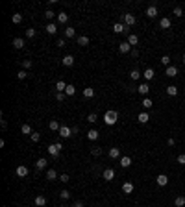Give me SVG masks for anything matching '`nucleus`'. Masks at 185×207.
Instances as JSON below:
<instances>
[{
	"label": "nucleus",
	"mask_w": 185,
	"mask_h": 207,
	"mask_svg": "<svg viewBox=\"0 0 185 207\" xmlns=\"http://www.w3.org/2000/svg\"><path fill=\"white\" fill-rule=\"evenodd\" d=\"M67 21H69V15L65 13V11L58 13V22H61V24H67Z\"/></svg>",
	"instance_id": "nucleus-23"
},
{
	"label": "nucleus",
	"mask_w": 185,
	"mask_h": 207,
	"mask_svg": "<svg viewBox=\"0 0 185 207\" xmlns=\"http://www.w3.org/2000/svg\"><path fill=\"white\" fill-rule=\"evenodd\" d=\"M157 15V8L156 6H150L148 9H146V17H150V19H154Z\"/></svg>",
	"instance_id": "nucleus-21"
},
{
	"label": "nucleus",
	"mask_w": 185,
	"mask_h": 207,
	"mask_svg": "<svg viewBox=\"0 0 185 207\" xmlns=\"http://www.w3.org/2000/svg\"><path fill=\"white\" fill-rule=\"evenodd\" d=\"M46 32H48L50 35H54V33H56V32H58V28H56V24H54V22H50V24H46Z\"/></svg>",
	"instance_id": "nucleus-37"
},
{
	"label": "nucleus",
	"mask_w": 185,
	"mask_h": 207,
	"mask_svg": "<svg viewBox=\"0 0 185 207\" xmlns=\"http://www.w3.org/2000/svg\"><path fill=\"white\" fill-rule=\"evenodd\" d=\"M46 165H48V161L41 157V159H37V163H35V168H37V170H43V168H46Z\"/></svg>",
	"instance_id": "nucleus-15"
},
{
	"label": "nucleus",
	"mask_w": 185,
	"mask_h": 207,
	"mask_svg": "<svg viewBox=\"0 0 185 207\" xmlns=\"http://www.w3.org/2000/svg\"><path fill=\"white\" fill-rule=\"evenodd\" d=\"M122 192H124V194H132V192H133V183H130V181L122 183Z\"/></svg>",
	"instance_id": "nucleus-7"
},
{
	"label": "nucleus",
	"mask_w": 185,
	"mask_h": 207,
	"mask_svg": "<svg viewBox=\"0 0 185 207\" xmlns=\"http://www.w3.org/2000/svg\"><path fill=\"white\" fill-rule=\"evenodd\" d=\"M130 165H132V157H128V155H124V157H121V166H124V168H128Z\"/></svg>",
	"instance_id": "nucleus-24"
},
{
	"label": "nucleus",
	"mask_w": 185,
	"mask_h": 207,
	"mask_svg": "<svg viewBox=\"0 0 185 207\" xmlns=\"http://www.w3.org/2000/svg\"><path fill=\"white\" fill-rule=\"evenodd\" d=\"M21 131H22L24 135H32V133H33L32 128H30V124H22V126H21Z\"/></svg>",
	"instance_id": "nucleus-34"
},
{
	"label": "nucleus",
	"mask_w": 185,
	"mask_h": 207,
	"mask_svg": "<svg viewBox=\"0 0 185 207\" xmlns=\"http://www.w3.org/2000/svg\"><path fill=\"white\" fill-rule=\"evenodd\" d=\"M46 178H48V179H56V178H59V176H58V172H56L54 168H48V170H46Z\"/></svg>",
	"instance_id": "nucleus-32"
},
{
	"label": "nucleus",
	"mask_w": 185,
	"mask_h": 207,
	"mask_svg": "<svg viewBox=\"0 0 185 207\" xmlns=\"http://www.w3.org/2000/svg\"><path fill=\"white\" fill-rule=\"evenodd\" d=\"M59 196H61L63 200H69V198H71V192H69V190H61V192H59Z\"/></svg>",
	"instance_id": "nucleus-46"
},
{
	"label": "nucleus",
	"mask_w": 185,
	"mask_h": 207,
	"mask_svg": "<svg viewBox=\"0 0 185 207\" xmlns=\"http://www.w3.org/2000/svg\"><path fill=\"white\" fill-rule=\"evenodd\" d=\"M109 157H111V159H118V157H121V150H118V148H109Z\"/></svg>",
	"instance_id": "nucleus-18"
},
{
	"label": "nucleus",
	"mask_w": 185,
	"mask_h": 207,
	"mask_svg": "<svg viewBox=\"0 0 185 207\" xmlns=\"http://www.w3.org/2000/svg\"><path fill=\"white\" fill-rule=\"evenodd\" d=\"M30 139H32L33 143H39V141H41V133H37V131H33V133L30 135Z\"/></svg>",
	"instance_id": "nucleus-39"
},
{
	"label": "nucleus",
	"mask_w": 185,
	"mask_h": 207,
	"mask_svg": "<svg viewBox=\"0 0 185 207\" xmlns=\"http://www.w3.org/2000/svg\"><path fill=\"white\" fill-rule=\"evenodd\" d=\"M124 24H128V26H133V24H135V17H133L132 13H126V15H124Z\"/></svg>",
	"instance_id": "nucleus-9"
},
{
	"label": "nucleus",
	"mask_w": 185,
	"mask_h": 207,
	"mask_svg": "<svg viewBox=\"0 0 185 207\" xmlns=\"http://www.w3.org/2000/svg\"><path fill=\"white\" fill-rule=\"evenodd\" d=\"M98 207H100V205H98Z\"/></svg>",
	"instance_id": "nucleus-57"
},
{
	"label": "nucleus",
	"mask_w": 185,
	"mask_h": 207,
	"mask_svg": "<svg viewBox=\"0 0 185 207\" xmlns=\"http://www.w3.org/2000/svg\"><path fill=\"white\" fill-rule=\"evenodd\" d=\"M61 63L65 65V67H72V65H74V57L69 54V55H65V57L61 59Z\"/></svg>",
	"instance_id": "nucleus-11"
},
{
	"label": "nucleus",
	"mask_w": 185,
	"mask_h": 207,
	"mask_svg": "<svg viewBox=\"0 0 185 207\" xmlns=\"http://www.w3.org/2000/svg\"><path fill=\"white\" fill-rule=\"evenodd\" d=\"M87 120H89V122H91V124H94V122H96V120H98L96 113H91V115H89V117H87Z\"/></svg>",
	"instance_id": "nucleus-44"
},
{
	"label": "nucleus",
	"mask_w": 185,
	"mask_h": 207,
	"mask_svg": "<svg viewBox=\"0 0 185 207\" xmlns=\"http://www.w3.org/2000/svg\"><path fill=\"white\" fill-rule=\"evenodd\" d=\"M76 41H78L80 46H87V44H89V37H87V35H80V37H76Z\"/></svg>",
	"instance_id": "nucleus-14"
},
{
	"label": "nucleus",
	"mask_w": 185,
	"mask_h": 207,
	"mask_svg": "<svg viewBox=\"0 0 185 207\" xmlns=\"http://www.w3.org/2000/svg\"><path fill=\"white\" fill-rule=\"evenodd\" d=\"M130 48H132V44H130L128 41L118 43V52H121V54H128V52H130Z\"/></svg>",
	"instance_id": "nucleus-6"
},
{
	"label": "nucleus",
	"mask_w": 185,
	"mask_h": 207,
	"mask_svg": "<svg viewBox=\"0 0 185 207\" xmlns=\"http://www.w3.org/2000/svg\"><path fill=\"white\" fill-rule=\"evenodd\" d=\"M26 76H28V72H26V70H24V69H22V70H19V72H17V78H19V80H24Z\"/></svg>",
	"instance_id": "nucleus-43"
},
{
	"label": "nucleus",
	"mask_w": 185,
	"mask_h": 207,
	"mask_svg": "<svg viewBox=\"0 0 185 207\" xmlns=\"http://www.w3.org/2000/svg\"><path fill=\"white\" fill-rule=\"evenodd\" d=\"M128 43L133 46V44H137V43H139V37H137L135 33H130V35H128Z\"/></svg>",
	"instance_id": "nucleus-30"
},
{
	"label": "nucleus",
	"mask_w": 185,
	"mask_h": 207,
	"mask_svg": "<svg viewBox=\"0 0 185 207\" xmlns=\"http://www.w3.org/2000/svg\"><path fill=\"white\" fill-rule=\"evenodd\" d=\"M182 15H183L182 8H174V17H182Z\"/></svg>",
	"instance_id": "nucleus-49"
},
{
	"label": "nucleus",
	"mask_w": 185,
	"mask_h": 207,
	"mask_svg": "<svg viewBox=\"0 0 185 207\" xmlns=\"http://www.w3.org/2000/svg\"><path fill=\"white\" fill-rule=\"evenodd\" d=\"M72 207H83V204H82V201H74Z\"/></svg>",
	"instance_id": "nucleus-54"
},
{
	"label": "nucleus",
	"mask_w": 185,
	"mask_h": 207,
	"mask_svg": "<svg viewBox=\"0 0 185 207\" xmlns=\"http://www.w3.org/2000/svg\"><path fill=\"white\" fill-rule=\"evenodd\" d=\"M83 96H85V98H93L94 96V89L85 87V89H83Z\"/></svg>",
	"instance_id": "nucleus-33"
},
{
	"label": "nucleus",
	"mask_w": 185,
	"mask_h": 207,
	"mask_svg": "<svg viewBox=\"0 0 185 207\" xmlns=\"http://www.w3.org/2000/svg\"><path fill=\"white\" fill-rule=\"evenodd\" d=\"M117 120H118V113H117V111H113V109L106 111V115H104V122H106L107 126H113Z\"/></svg>",
	"instance_id": "nucleus-1"
},
{
	"label": "nucleus",
	"mask_w": 185,
	"mask_h": 207,
	"mask_svg": "<svg viewBox=\"0 0 185 207\" xmlns=\"http://www.w3.org/2000/svg\"><path fill=\"white\" fill-rule=\"evenodd\" d=\"M61 207H65V205H61Z\"/></svg>",
	"instance_id": "nucleus-56"
},
{
	"label": "nucleus",
	"mask_w": 185,
	"mask_h": 207,
	"mask_svg": "<svg viewBox=\"0 0 185 207\" xmlns=\"http://www.w3.org/2000/svg\"><path fill=\"white\" fill-rule=\"evenodd\" d=\"M13 46L17 48V50L24 48V39H22V37H15V39H13Z\"/></svg>",
	"instance_id": "nucleus-13"
},
{
	"label": "nucleus",
	"mask_w": 185,
	"mask_h": 207,
	"mask_svg": "<svg viewBox=\"0 0 185 207\" xmlns=\"http://www.w3.org/2000/svg\"><path fill=\"white\" fill-rule=\"evenodd\" d=\"M61 148H63V146H61V143L50 144V146H48V154L52 155V157H58V155H59V152H61Z\"/></svg>",
	"instance_id": "nucleus-2"
},
{
	"label": "nucleus",
	"mask_w": 185,
	"mask_h": 207,
	"mask_svg": "<svg viewBox=\"0 0 185 207\" xmlns=\"http://www.w3.org/2000/svg\"><path fill=\"white\" fill-rule=\"evenodd\" d=\"M183 65H185V55H183Z\"/></svg>",
	"instance_id": "nucleus-55"
},
{
	"label": "nucleus",
	"mask_w": 185,
	"mask_h": 207,
	"mask_svg": "<svg viewBox=\"0 0 185 207\" xmlns=\"http://www.w3.org/2000/svg\"><path fill=\"white\" fill-rule=\"evenodd\" d=\"M137 91L143 94V96H146V94L150 93V85H148V83H141V85L137 87Z\"/></svg>",
	"instance_id": "nucleus-8"
},
{
	"label": "nucleus",
	"mask_w": 185,
	"mask_h": 207,
	"mask_svg": "<svg viewBox=\"0 0 185 207\" xmlns=\"http://www.w3.org/2000/svg\"><path fill=\"white\" fill-rule=\"evenodd\" d=\"M174 205H176V207H183L185 205V198H183V196H176V198H174Z\"/></svg>",
	"instance_id": "nucleus-28"
},
{
	"label": "nucleus",
	"mask_w": 185,
	"mask_h": 207,
	"mask_svg": "<svg viewBox=\"0 0 185 207\" xmlns=\"http://www.w3.org/2000/svg\"><path fill=\"white\" fill-rule=\"evenodd\" d=\"M156 181H157V185H159V187H165V185L168 183V178H167L165 174H159L157 178H156Z\"/></svg>",
	"instance_id": "nucleus-10"
},
{
	"label": "nucleus",
	"mask_w": 185,
	"mask_h": 207,
	"mask_svg": "<svg viewBox=\"0 0 185 207\" xmlns=\"http://www.w3.org/2000/svg\"><path fill=\"white\" fill-rule=\"evenodd\" d=\"M161 63L167 65V67H170V57H168V55H163V57H161Z\"/></svg>",
	"instance_id": "nucleus-45"
},
{
	"label": "nucleus",
	"mask_w": 185,
	"mask_h": 207,
	"mask_svg": "<svg viewBox=\"0 0 185 207\" xmlns=\"http://www.w3.org/2000/svg\"><path fill=\"white\" fill-rule=\"evenodd\" d=\"M98 133H100V131H96V129H89L87 131V139L89 141H96L98 139Z\"/></svg>",
	"instance_id": "nucleus-20"
},
{
	"label": "nucleus",
	"mask_w": 185,
	"mask_h": 207,
	"mask_svg": "<svg viewBox=\"0 0 185 207\" xmlns=\"http://www.w3.org/2000/svg\"><path fill=\"white\" fill-rule=\"evenodd\" d=\"M154 76H156V74H154V69H146V70H144V80H154Z\"/></svg>",
	"instance_id": "nucleus-36"
},
{
	"label": "nucleus",
	"mask_w": 185,
	"mask_h": 207,
	"mask_svg": "<svg viewBox=\"0 0 185 207\" xmlns=\"http://www.w3.org/2000/svg\"><path fill=\"white\" fill-rule=\"evenodd\" d=\"M28 172H30V170H28V166H26V165H21V166H17V170H15V174H17L19 178H26V176H28Z\"/></svg>",
	"instance_id": "nucleus-3"
},
{
	"label": "nucleus",
	"mask_w": 185,
	"mask_h": 207,
	"mask_svg": "<svg viewBox=\"0 0 185 207\" xmlns=\"http://www.w3.org/2000/svg\"><path fill=\"white\" fill-rule=\"evenodd\" d=\"M44 17H46V19H48V21H52V19H54V17H56V13H54V11H52V9H46V11H44Z\"/></svg>",
	"instance_id": "nucleus-40"
},
{
	"label": "nucleus",
	"mask_w": 185,
	"mask_h": 207,
	"mask_svg": "<svg viewBox=\"0 0 185 207\" xmlns=\"http://www.w3.org/2000/svg\"><path fill=\"white\" fill-rule=\"evenodd\" d=\"M56 100H58V102H63V100H65V93H58L56 94Z\"/></svg>",
	"instance_id": "nucleus-52"
},
{
	"label": "nucleus",
	"mask_w": 185,
	"mask_h": 207,
	"mask_svg": "<svg viewBox=\"0 0 185 207\" xmlns=\"http://www.w3.org/2000/svg\"><path fill=\"white\" fill-rule=\"evenodd\" d=\"M130 78H132V80H139V78H141V72H139V70H132V72H130Z\"/></svg>",
	"instance_id": "nucleus-41"
},
{
	"label": "nucleus",
	"mask_w": 185,
	"mask_h": 207,
	"mask_svg": "<svg viewBox=\"0 0 185 207\" xmlns=\"http://www.w3.org/2000/svg\"><path fill=\"white\" fill-rule=\"evenodd\" d=\"M159 26H161L163 30H167V28H170V19L168 17H163L161 21H159Z\"/></svg>",
	"instance_id": "nucleus-19"
},
{
	"label": "nucleus",
	"mask_w": 185,
	"mask_h": 207,
	"mask_svg": "<svg viewBox=\"0 0 185 207\" xmlns=\"http://www.w3.org/2000/svg\"><path fill=\"white\" fill-rule=\"evenodd\" d=\"M176 161H178V163H179V165H185V154H179V155H178V159H176Z\"/></svg>",
	"instance_id": "nucleus-51"
},
{
	"label": "nucleus",
	"mask_w": 185,
	"mask_h": 207,
	"mask_svg": "<svg viewBox=\"0 0 185 207\" xmlns=\"http://www.w3.org/2000/svg\"><path fill=\"white\" fill-rule=\"evenodd\" d=\"M167 94H168V96H176V94H178V87H176V85H168V87H167Z\"/></svg>",
	"instance_id": "nucleus-25"
},
{
	"label": "nucleus",
	"mask_w": 185,
	"mask_h": 207,
	"mask_svg": "<svg viewBox=\"0 0 185 207\" xmlns=\"http://www.w3.org/2000/svg\"><path fill=\"white\" fill-rule=\"evenodd\" d=\"M74 93H76V87H74V85H67L65 94H67V96H74Z\"/></svg>",
	"instance_id": "nucleus-35"
},
{
	"label": "nucleus",
	"mask_w": 185,
	"mask_h": 207,
	"mask_svg": "<svg viewBox=\"0 0 185 207\" xmlns=\"http://www.w3.org/2000/svg\"><path fill=\"white\" fill-rule=\"evenodd\" d=\"M48 128L52 129V131H59V128H61V126H59V122H58V120H50Z\"/></svg>",
	"instance_id": "nucleus-31"
},
{
	"label": "nucleus",
	"mask_w": 185,
	"mask_h": 207,
	"mask_svg": "<svg viewBox=\"0 0 185 207\" xmlns=\"http://www.w3.org/2000/svg\"><path fill=\"white\" fill-rule=\"evenodd\" d=\"M26 37H28V39L35 37V30H33V28H28V30H26Z\"/></svg>",
	"instance_id": "nucleus-42"
},
{
	"label": "nucleus",
	"mask_w": 185,
	"mask_h": 207,
	"mask_svg": "<svg viewBox=\"0 0 185 207\" xmlns=\"http://www.w3.org/2000/svg\"><path fill=\"white\" fill-rule=\"evenodd\" d=\"M113 32H115V33H122V32H124V24H122V22H115V24H113Z\"/></svg>",
	"instance_id": "nucleus-26"
},
{
	"label": "nucleus",
	"mask_w": 185,
	"mask_h": 207,
	"mask_svg": "<svg viewBox=\"0 0 185 207\" xmlns=\"http://www.w3.org/2000/svg\"><path fill=\"white\" fill-rule=\"evenodd\" d=\"M21 21H22V15L21 13H13L11 15V22L13 24H21Z\"/></svg>",
	"instance_id": "nucleus-29"
},
{
	"label": "nucleus",
	"mask_w": 185,
	"mask_h": 207,
	"mask_svg": "<svg viewBox=\"0 0 185 207\" xmlns=\"http://www.w3.org/2000/svg\"><path fill=\"white\" fill-rule=\"evenodd\" d=\"M58 46H59V48L65 46V39H58Z\"/></svg>",
	"instance_id": "nucleus-53"
},
{
	"label": "nucleus",
	"mask_w": 185,
	"mask_h": 207,
	"mask_svg": "<svg viewBox=\"0 0 185 207\" xmlns=\"http://www.w3.org/2000/svg\"><path fill=\"white\" fill-rule=\"evenodd\" d=\"M58 133L61 135L63 139H69V137H71V135H72V129H71V128H67V126H61V128H59V131H58Z\"/></svg>",
	"instance_id": "nucleus-4"
},
{
	"label": "nucleus",
	"mask_w": 185,
	"mask_h": 207,
	"mask_svg": "<svg viewBox=\"0 0 185 207\" xmlns=\"http://www.w3.org/2000/svg\"><path fill=\"white\" fill-rule=\"evenodd\" d=\"M65 37H67V39H72V37H76V30H74L72 26H69L67 30H65Z\"/></svg>",
	"instance_id": "nucleus-17"
},
{
	"label": "nucleus",
	"mask_w": 185,
	"mask_h": 207,
	"mask_svg": "<svg viewBox=\"0 0 185 207\" xmlns=\"http://www.w3.org/2000/svg\"><path fill=\"white\" fill-rule=\"evenodd\" d=\"M30 67H32V61H30V59H24V61H22V69L28 70Z\"/></svg>",
	"instance_id": "nucleus-47"
},
{
	"label": "nucleus",
	"mask_w": 185,
	"mask_h": 207,
	"mask_svg": "<svg viewBox=\"0 0 185 207\" xmlns=\"http://www.w3.org/2000/svg\"><path fill=\"white\" fill-rule=\"evenodd\" d=\"M69 179H71L69 174H61V176H59V181H63V183H69Z\"/></svg>",
	"instance_id": "nucleus-50"
},
{
	"label": "nucleus",
	"mask_w": 185,
	"mask_h": 207,
	"mask_svg": "<svg viewBox=\"0 0 185 207\" xmlns=\"http://www.w3.org/2000/svg\"><path fill=\"white\" fill-rule=\"evenodd\" d=\"M167 76H168V78L178 76V69H176V67H172V65H170V67H167Z\"/></svg>",
	"instance_id": "nucleus-22"
},
{
	"label": "nucleus",
	"mask_w": 185,
	"mask_h": 207,
	"mask_svg": "<svg viewBox=\"0 0 185 207\" xmlns=\"http://www.w3.org/2000/svg\"><path fill=\"white\" fill-rule=\"evenodd\" d=\"M65 89H67V83H65L63 80L56 82V91H58V93H65Z\"/></svg>",
	"instance_id": "nucleus-16"
},
{
	"label": "nucleus",
	"mask_w": 185,
	"mask_h": 207,
	"mask_svg": "<svg viewBox=\"0 0 185 207\" xmlns=\"http://www.w3.org/2000/svg\"><path fill=\"white\" fill-rule=\"evenodd\" d=\"M102 178L106 179V181L115 179V170H113V168H106V170H104V174H102Z\"/></svg>",
	"instance_id": "nucleus-5"
},
{
	"label": "nucleus",
	"mask_w": 185,
	"mask_h": 207,
	"mask_svg": "<svg viewBox=\"0 0 185 207\" xmlns=\"http://www.w3.org/2000/svg\"><path fill=\"white\" fill-rule=\"evenodd\" d=\"M35 205L37 207H44V205H46V198H44V196H37V198H35Z\"/></svg>",
	"instance_id": "nucleus-27"
},
{
	"label": "nucleus",
	"mask_w": 185,
	"mask_h": 207,
	"mask_svg": "<svg viewBox=\"0 0 185 207\" xmlns=\"http://www.w3.org/2000/svg\"><path fill=\"white\" fill-rule=\"evenodd\" d=\"M137 120H139V122H141V124H146L148 120H150V115L146 113V111H143V113H139V117H137Z\"/></svg>",
	"instance_id": "nucleus-12"
},
{
	"label": "nucleus",
	"mask_w": 185,
	"mask_h": 207,
	"mask_svg": "<svg viewBox=\"0 0 185 207\" xmlns=\"http://www.w3.org/2000/svg\"><path fill=\"white\" fill-rule=\"evenodd\" d=\"M152 105H154V102H152L150 98H146V96H144V100H143V107H144V109H150Z\"/></svg>",
	"instance_id": "nucleus-38"
},
{
	"label": "nucleus",
	"mask_w": 185,
	"mask_h": 207,
	"mask_svg": "<svg viewBox=\"0 0 185 207\" xmlns=\"http://www.w3.org/2000/svg\"><path fill=\"white\" fill-rule=\"evenodd\" d=\"M91 154L94 155V157H98V155H102V148H93Z\"/></svg>",
	"instance_id": "nucleus-48"
}]
</instances>
